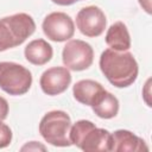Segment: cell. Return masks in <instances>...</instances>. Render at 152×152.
<instances>
[{"mask_svg":"<svg viewBox=\"0 0 152 152\" xmlns=\"http://www.w3.org/2000/svg\"><path fill=\"white\" fill-rule=\"evenodd\" d=\"M99 65L108 82L116 88H126L133 84L139 72L138 63L129 51L106 49L100 56Z\"/></svg>","mask_w":152,"mask_h":152,"instance_id":"obj_1","label":"cell"},{"mask_svg":"<svg viewBox=\"0 0 152 152\" xmlns=\"http://www.w3.org/2000/svg\"><path fill=\"white\" fill-rule=\"evenodd\" d=\"M71 145L77 146L86 152L110 151L112 133L108 129L99 128L89 120L76 121L69 132Z\"/></svg>","mask_w":152,"mask_h":152,"instance_id":"obj_2","label":"cell"},{"mask_svg":"<svg viewBox=\"0 0 152 152\" xmlns=\"http://www.w3.org/2000/svg\"><path fill=\"white\" fill-rule=\"evenodd\" d=\"M36 31V23L27 13H15L0 19V52L21 45Z\"/></svg>","mask_w":152,"mask_h":152,"instance_id":"obj_3","label":"cell"},{"mask_svg":"<svg viewBox=\"0 0 152 152\" xmlns=\"http://www.w3.org/2000/svg\"><path fill=\"white\" fill-rule=\"evenodd\" d=\"M71 119L64 110L48 112L39 122V133L43 139L56 147H68L71 145L69 132Z\"/></svg>","mask_w":152,"mask_h":152,"instance_id":"obj_4","label":"cell"},{"mask_svg":"<svg viewBox=\"0 0 152 152\" xmlns=\"http://www.w3.org/2000/svg\"><path fill=\"white\" fill-rule=\"evenodd\" d=\"M32 86L31 71L14 62H0V88L13 96L26 94Z\"/></svg>","mask_w":152,"mask_h":152,"instance_id":"obj_5","label":"cell"},{"mask_svg":"<svg viewBox=\"0 0 152 152\" xmlns=\"http://www.w3.org/2000/svg\"><path fill=\"white\" fill-rule=\"evenodd\" d=\"M62 61L65 68L72 71L87 70L94 61V50L91 45L81 39L69 40L62 51Z\"/></svg>","mask_w":152,"mask_h":152,"instance_id":"obj_6","label":"cell"},{"mask_svg":"<svg viewBox=\"0 0 152 152\" xmlns=\"http://www.w3.org/2000/svg\"><path fill=\"white\" fill-rule=\"evenodd\" d=\"M42 28L48 39L56 43L70 40L75 33L74 20L64 12H52L48 14L43 20Z\"/></svg>","mask_w":152,"mask_h":152,"instance_id":"obj_7","label":"cell"},{"mask_svg":"<svg viewBox=\"0 0 152 152\" xmlns=\"http://www.w3.org/2000/svg\"><path fill=\"white\" fill-rule=\"evenodd\" d=\"M107 25V18L103 11L97 6H87L78 11L76 15V26L86 37H99L103 33Z\"/></svg>","mask_w":152,"mask_h":152,"instance_id":"obj_8","label":"cell"},{"mask_svg":"<svg viewBox=\"0 0 152 152\" xmlns=\"http://www.w3.org/2000/svg\"><path fill=\"white\" fill-rule=\"evenodd\" d=\"M71 83L70 70L65 66H52L45 70L40 78L39 86L44 94L55 96L64 93Z\"/></svg>","mask_w":152,"mask_h":152,"instance_id":"obj_9","label":"cell"},{"mask_svg":"<svg viewBox=\"0 0 152 152\" xmlns=\"http://www.w3.org/2000/svg\"><path fill=\"white\" fill-rule=\"evenodd\" d=\"M114 152H147L146 142L127 129H118L112 133V147Z\"/></svg>","mask_w":152,"mask_h":152,"instance_id":"obj_10","label":"cell"},{"mask_svg":"<svg viewBox=\"0 0 152 152\" xmlns=\"http://www.w3.org/2000/svg\"><path fill=\"white\" fill-rule=\"evenodd\" d=\"M25 58L28 63L33 65H44L51 61L53 50L52 46L42 38L31 40L24 50Z\"/></svg>","mask_w":152,"mask_h":152,"instance_id":"obj_11","label":"cell"},{"mask_svg":"<svg viewBox=\"0 0 152 152\" xmlns=\"http://www.w3.org/2000/svg\"><path fill=\"white\" fill-rule=\"evenodd\" d=\"M106 44L115 51H128L131 48V36L127 26L122 21H115L106 33Z\"/></svg>","mask_w":152,"mask_h":152,"instance_id":"obj_12","label":"cell"},{"mask_svg":"<svg viewBox=\"0 0 152 152\" xmlns=\"http://www.w3.org/2000/svg\"><path fill=\"white\" fill-rule=\"evenodd\" d=\"M104 90L102 84L94 80H81L72 87V95L75 100L82 104L91 106L95 99Z\"/></svg>","mask_w":152,"mask_h":152,"instance_id":"obj_13","label":"cell"},{"mask_svg":"<svg viewBox=\"0 0 152 152\" xmlns=\"http://www.w3.org/2000/svg\"><path fill=\"white\" fill-rule=\"evenodd\" d=\"M93 112L101 119L115 118L119 113V100L106 89L95 99L90 106Z\"/></svg>","mask_w":152,"mask_h":152,"instance_id":"obj_14","label":"cell"},{"mask_svg":"<svg viewBox=\"0 0 152 152\" xmlns=\"http://www.w3.org/2000/svg\"><path fill=\"white\" fill-rule=\"evenodd\" d=\"M12 141V131L10 126L0 121V148L7 147Z\"/></svg>","mask_w":152,"mask_h":152,"instance_id":"obj_15","label":"cell"},{"mask_svg":"<svg viewBox=\"0 0 152 152\" xmlns=\"http://www.w3.org/2000/svg\"><path fill=\"white\" fill-rule=\"evenodd\" d=\"M8 110H10V107H8L7 100L5 97L0 96V121H4L7 118Z\"/></svg>","mask_w":152,"mask_h":152,"instance_id":"obj_16","label":"cell"},{"mask_svg":"<svg viewBox=\"0 0 152 152\" xmlns=\"http://www.w3.org/2000/svg\"><path fill=\"white\" fill-rule=\"evenodd\" d=\"M21 150L23 151H25V150H43V151H45L46 148H45L44 145H40L37 141H30L28 144H26L25 146H23Z\"/></svg>","mask_w":152,"mask_h":152,"instance_id":"obj_17","label":"cell"},{"mask_svg":"<svg viewBox=\"0 0 152 152\" xmlns=\"http://www.w3.org/2000/svg\"><path fill=\"white\" fill-rule=\"evenodd\" d=\"M138 1H139V5L142 7V10H144L147 14H151V13H152L151 0H138Z\"/></svg>","mask_w":152,"mask_h":152,"instance_id":"obj_18","label":"cell"},{"mask_svg":"<svg viewBox=\"0 0 152 152\" xmlns=\"http://www.w3.org/2000/svg\"><path fill=\"white\" fill-rule=\"evenodd\" d=\"M53 4H57L59 6H69V5H72V0H51Z\"/></svg>","mask_w":152,"mask_h":152,"instance_id":"obj_19","label":"cell"},{"mask_svg":"<svg viewBox=\"0 0 152 152\" xmlns=\"http://www.w3.org/2000/svg\"><path fill=\"white\" fill-rule=\"evenodd\" d=\"M77 1H81V0H72V2L75 4V2H77Z\"/></svg>","mask_w":152,"mask_h":152,"instance_id":"obj_20","label":"cell"}]
</instances>
